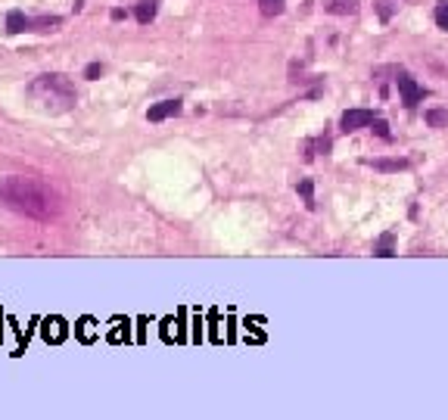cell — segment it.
Segmentation results:
<instances>
[{
  "mask_svg": "<svg viewBox=\"0 0 448 420\" xmlns=\"http://www.w3.org/2000/svg\"><path fill=\"white\" fill-rule=\"evenodd\" d=\"M0 206L34 221H50L60 215L56 190H50L47 184H41L34 178H22V175L0 178Z\"/></svg>",
  "mask_w": 448,
  "mask_h": 420,
  "instance_id": "obj_1",
  "label": "cell"
},
{
  "mask_svg": "<svg viewBox=\"0 0 448 420\" xmlns=\"http://www.w3.org/2000/svg\"><path fill=\"white\" fill-rule=\"evenodd\" d=\"M371 122H374L371 110H349V112H343L339 125H343L345 134H352V131H361V128H371Z\"/></svg>",
  "mask_w": 448,
  "mask_h": 420,
  "instance_id": "obj_4",
  "label": "cell"
},
{
  "mask_svg": "<svg viewBox=\"0 0 448 420\" xmlns=\"http://www.w3.org/2000/svg\"><path fill=\"white\" fill-rule=\"evenodd\" d=\"M395 84H399V93H402V103L408 106V110H414L417 103L426 97V91L421 88V84L414 81V78L408 75V72H399V78H395Z\"/></svg>",
  "mask_w": 448,
  "mask_h": 420,
  "instance_id": "obj_3",
  "label": "cell"
},
{
  "mask_svg": "<svg viewBox=\"0 0 448 420\" xmlns=\"http://www.w3.org/2000/svg\"><path fill=\"white\" fill-rule=\"evenodd\" d=\"M312 190H315V187H312V181H308V178L299 181V193H302V199H305L308 209H315V193Z\"/></svg>",
  "mask_w": 448,
  "mask_h": 420,
  "instance_id": "obj_12",
  "label": "cell"
},
{
  "mask_svg": "<svg viewBox=\"0 0 448 420\" xmlns=\"http://www.w3.org/2000/svg\"><path fill=\"white\" fill-rule=\"evenodd\" d=\"M436 25L442 28V32H448V0H439V6H436Z\"/></svg>",
  "mask_w": 448,
  "mask_h": 420,
  "instance_id": "obj_14",
  "label": "cell"
},
{
  "mask_svg": "<svg viewBox=\"0 0 448 420\" xmlns=\"http://www.w3.org/2000/svg\"><path fill=\"white\" fill-rule=\"evenodd\" d=\"M178 112H180V100H162V103L150 106L147 119L150 122H165V119H171V115H178Z\"/></svg>",
  "mask_w": 448,
  "mask_h": 420,
  "instance_id": "obj_5",
  "label": "cell"
},
{
  "mask_svg": "<svg viewBox=\"0 0 448 420\" xmlns=\"http://www.w3.org/2000/svg\"><path fill=\"white\" fill-rule=\"evenodd\" d=\"M371 131H377L380 137H389V128H386V122H383V119H374L371 122Z\"/></svg>",
  "mask_w": 448,
  "mask_h": 420,
  "instance_id": "obj_17",
  "label": "cell"
},
{
  "mask_svg": "<svg viewBox=\"0 0 448 420\" xmlns=\"http://www.w3.org/2000/svg\"><path fill=\"white\" fill-rule=\"evenodd\" d=\"M28 19H32V16H25L22 10H10V13H6V34L28 32Z\"/></svg>",
  "mask_w": 448,
  "mask_h": 420,
  "instance_id": "obj_7",
  "label": "cell"
},
{
  "mask_svg": "<svg viewBox=\"0 0 448 420\" xmlns=\"http://www.w3.org/2000/svg\"><path fill=\"white\" fill-rule=\"evenodd\" d=\"M374 252H377V256H383V258H386V256H395V252H393V234H383Z\"/></svg>",
  "mask_w": 448,
  "mask_h": 420,
  "instance_id": "obj_13",
  "label": "cell"
},
{
  "mask_svg": "<svg viewBox=\"0 0 448 420\" xmlns=\"http://www.w3.org/2000/svg\"><path fill=\"white\" fill-rule=\"evenodd\" d=\"M399 10V0H377V13H380V22H389L393 13Z\"/></svg>",
  "mask_w": 448,
  "mask_h": 420,
  "instance_id": "obj_10",
  "label": "cell"
},
{
  "mask_svg": "<svg viewBox=\"0 0 448 420\" xmlns=\"http://www.w3.org/2000/svg\"><path fill=\"white\" fill-rule=\"evenodd\" d=\"M156 10H159V0H140V4L134 6V19L140 25H150L156 19Z\"/></svg>",
  "mask_w": 448,
  "mask_h": 420,
  "instance_id": "obj_8",
  "label": "cell"
},
{
  "mask_svg": "<svg viewBox=\"0 0 448 420\" xmlns=\"http://www.w3.org/2000/svg\"><path fill=\"white\" fill-rule=\"evenodd\" d=\"M324 10L334 13V16H355L358 0H324Z\"/></svg>",
  "mask_w": 448,
  "mask_h": 420,
  "instance_id": "obj_6",
  "label": "cell"
},
{
  "mask_svg": "<svg viewBox=\"0 0 448 420\" xmlns=\"http://www.w3.org/2000/svg\"><path fill=\"white\" fill-rule=\"evenodd\" d=\"M404 159H399V162H374V169H383V171H399V169H404Z\"/></svg>",
  "mask_w": 448,
  "mask_h": 420,
  "instance_id": "obj_16",
  "label": "cell"
},
{
  "mask_svg": "<svg viewBox=\"0 0 448 420\" xmlns=\"http://www.w3.org/2000/svg\"><path fill=\"white\" fill-rule=\"evenodd\" d=\"M25 93L38 110H44L50 115L69 112V110H75V103H78L75 84H72L66 75H60V72H53V75H38L25 88Z\"/></svg>",
  "mask_w": 448,
  "mask_h": 420,
  "instance_id": "obj_2",
  "label": "cell"
},
{
  "mask_svg": "<svg viewBox=\"0 0 448 420\" xmlns=\"http://www.w3.org/2000/svg\"><path fill=\"white\" fill-rule=\"evenodd\" d=\"M426 122H430V128L448 125V110H430V112H426Z\"/></svg>",
  "mask_w": 448,
  "mask_h": 420,
  "instance_id": "obj_11",
  "label": "cell"
},
{
  "mask_svg": "<svg viewBox=\"0 0 448 420\" xmlns=\"http://www.w3.org/2000/svg\"><path fill=\"white\" fill-rule=\"evenodd\" d=\"M110 16L115 19V22H119V19H125V16H128V13H125V10H121V6H115V10L110 13Z\"/></svg>",
  "mask_w": 448,
  "mask_h": 420,
  "instance_id": "obj_18",
  "label": "cell"
},
{
  "mask_svg": "<svg viewBox=\"0 0 448 420\" xmlns=\"http://www.w3.org/2000/svg\"><path fill=\"white\" fill-rule=\"evenodd\" d=\"M100 75H103V63H91V66L84 69V78H88V81H97Z\"/></svg>",
  "mask_w": 448,
  "mask_h": 420,
  "instance_id": "obj_15",
  "label": "cell"
},
{
  "mask_svg": "<svg viewBox=\"0 0 448 420\" xmlns=\"http://www.w3.org/2000/svg\"><path fill=\"white\" fill-rule=\"evenodd\" d=\"M258 10H262V16H280V13L286 10V0H258Z\"/></svg>",
  "mask_w": 448,
  "mask_h": 420,
  "instance_id": "obj_9",
  "label": "cell"
}]
</instances>
